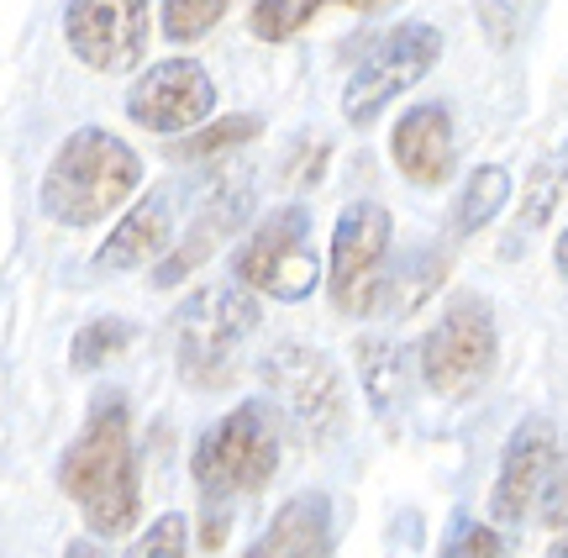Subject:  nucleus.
<instances>
[{"instance_id":"obj_12","label":"nucleus","mask_w":568,"mask_h":558,"mask_svg":"<svg viewBox=\"0 0 568 558\" xmlns=\"http://www.w3.org/2000/svg\"><path fill=\"white\" fill-rule=\"evenodd\" d=\"M558 433H552V422L542 416H527L506 443V458H500V479H495V490H489V511L495 521H521L542 500V485H548L552 464H558Z\"/></svg>"},{"instance_id":"obj_21","label":"nucleus","mask_w":568,"mask_h":558,"mask_svg":"<svg viewBox=\"0 0 568 558\" xmlns=\"http://www.w3.org/2000/svg\"><path fill=\"white\" fill-rule=\"evenodd\" d=\"M226 6H232V0H163V38L169 42L205 38V32L226 17Z\"/></svg>"},{"instance_id":"obj_16","label":"nucleus","mask_w":568,"mask_h":558,"mask_svg":"<svg viewBox=\"0 0 568 558\" xmlns=\"http://www.w3.org/2000/svg\"><path fill=\"white\" fill-rule=\"evenodd\" d=\"M169 227H174L169 195H163V190H153L142 206L126 211L122 227L105 237L101 270H142V264H153V258L169 248Z\"/></svg>"},{"instance_id":"obj_7","label":"nucleus","mask_w":568,"mask_h":558,"mask_svg":"<svg viewBox=\"0 0 568 558\" xmlns=\"http://www.w3.org/2000/svg\"><path fill=\"white\" fill-rule=\"evenodd\" d=\"M437 53H443V38L426 21H406L385 38H374V48L358 59V69H353V80L343 90V116L353 126H368L395 95H406L410 84L422 80L437 63Z\"/></svg>"},{"instance_id":"obj_6","label":"nucleus","mask_w":568,"mask_h":558,"mask_svg":"<svg viewBox=\"0 0 568 558\" xmlns=\"http://www.w3.org/2000/svg\"><path fill=\"white\" fill-rule=\"evenodd\" d=\"M258 374H264L268 395L295 416V427H301L311 443H332V437L343 433L347 390H343V374L332 369L326 353L305 348V343H280V348L258 364Z\"/></svg>"},{"instance_id":"obj_1","label":"nucleus","mask_w":568,"mask_h":558,"mask_svg":"<svg viewBox=\"0 0 568 558\" xmlns=\"http://www.w3.org/2000/svg\"><path fill=\"white\" fill-rule=\"evenodd\" d=\"M59 485L84 506V521L101 538H126L138 521V464H132V412L126 395L105 390L90 406L84 433L69 443L59 464Z\"/></svg>"},{"instance_id":"obj_5","label":"nucleus","mask_w":568,"mask_h":558,"mask_svg":"<svg viewBox=\"0 0 568 558\" xmlns=\"http://www.w3.org/2000/svg\"><path fill=\"white\" fill-rule=\"evenodd\" d=\"M495 358H500V332H495V311L479 295H458L437 316V327L422 337L426 385L447 400H464L479 390L495 374Z\"/></svg>"},{"instance_id":"obj_24","label":"nucleus","mask_w":568,"mask_h":558,"mask_svg":"<svg viewBox=\"0 0 568 558\" xmlns=\"http://www.w3.org/2000/svg\"><path fill=\"white\" fill-rule=\"evenodd\" d=\"M506 542L495 527H479V521H458L453 527V542L443 548V558H500Z\"/></svg>"},{"instance_id":"obj_15","label":"nucleus","mask_w":568,"mask_h":558,"mask_svg":"<svg viewBox=\"0 0 568 558\" xmlns=\"http://www.w3.org/2000/svg\"><path fill=\"white\" fill-rule=\"evenodd\" d=\"M247 206H253V190L247 185H226L211 195V206L190 222V232L180 237V248H174V258H163L159 264V285H180L184 274L195 270L201 258H211L216 253V243H222L226 232H237L243 227V216Z\"/></svg>"},{"instance_id":"obj_31","label":"nucleus","mask_w":568,"mask_h":558,"mask_svg":"<svg viewBox=\"0 0 568 558\" xmlns=\"http://www.w3.org/2000/svg\"><path fill=\"white\" fill-rule=\"evenodd\" d=\"M548 558H568V538H558V542H552V548H548Z\"/></svg>"},{"instance_id":"obj_27","label":"nucleus","mask_w":568,"mask_h":558,"mask_svg":"<svg viewBox=\"0 0 568 558\" xmlns=\"http://www.w3.org/2000/svg\"><path fill=\"white\" fill-rule=\"evenodd\" d=\"M552 195H558V180L542 190V174H537V185H531V201H527V227H542L552 216Z\"/></svg>"},{"instance_id":"obj_3","label":"nucleus","mask_w":568,"mask_h":558,"mask_svg":"<svg viewBox=\"0 0 568 558\" xmlns=\"http://www.w3.org/2000/svg\"><path fill=\"white\" fill-rule=\"evenodd\" d=\"M258 327V301L253 290L232 285H205L195 290L180 311H174V364L190 385L216 390L232 379L237 348L247 343V332Z\"/></svg>"},{"instance_id":"obj_23","label":"nucleus","mask_w":568,"mask_h":558,"mask_svg":"<svg viewBox=\"0 0 568 558\" xmlns=\"http://www.w3.org/2000/svg\"><path fill=\"white\" fill-rule=\"evenodd\" d=\"M126 558H184V517L180 511L159 517L138 542H132V554Z\"/></svg>"},{"instance_id":"obj_20","label":"nucleus","mask_w":568,"mask_h":558,"mask_svg":"<svg viewBox=\"0 0 568 558\" xmlns=\"http://www.w3.org/2000/svg\"><path fill=\"white\" fill-rule=\"evenodd\" d=\"M132 322H122V316H101V322H90V327L74 337V348H69V364L74 369H101L111 353H122L126 343H132Z\"/></svg>"},{"instance_id":"obj_2","label":"nucleus","mask_w":568,"mask_h":558,"mask_svg":"<svg viewBox=\"0 0 568 558\" xmlns=\"http://www.w3.org/2000/svg\"><path fill=\"white\" fill-rule=\"evenodd\" d=\"M138 185H142L138 153L105 126H80V132L63 138V148L53 153V164L42 174V211L59 227H90V222L111 216L116 206H126Z\"/></svg>"},{"instance_id":"obj_4","label":"nucleus","mask_w":568,"mask_h":558,"mask_svg":"<svg viewBox=\"0 0 568 558\" xmlns=\"http://www.w3.org/2000/svg\"><path fill=\"white\" fill-rule=\"evenodd\" d=\"M280 469V422L264 400H247L226 412L195 443V479L216 506L232 496H258Z\"/></svg>"},{"instance_id":"obj_9","label":"nucleus","mask_w":568,"mask_h":558,"mask_svg":"<svg viewBox=\"0 0 568 558\" xmlns=\"http://www.w3.org/2000/svg\"><path fill=\"white\" fill-rule=\"evenodd\" d=\"M385 253H389V211L374 201H353L337 216L332 232V306L347 316H364L379 306L385 285Z\"/></svg>"},{"instance_id":"obj_10","label":"nucleus","mask_w":568,"mask_h":558,"mask_svg":"<svg viewBox=\"0 0 568 558\" xmlns=\"http://www.w3.org/2000/svg\"><path fill=\"white\" fill-rule=\"evenodd\" d=\"M63 38L95 74H126L148 48V0H69Z\"/></svg>"},{"instance_id":"obj_19","label":"nucleus","mask_w":568,"mask_h":558,"mask_svg":"<svg viewBox=\"0 0 568 558\" xmlns=\"http://www.w3.org/2000/svg\"><path fill=\"white\" fill-rule=\"evenodd\" d=\"M326 0H253V38L264 42H290L295 32L311 27V17L322 11Z\"/></svg>"},{"instance_id":"obj_8","label":"nucleus","mask_w":568,"mask_h":558,"mask_svg":"<svg viewBox=\"0 0 568 558\" xmlns=\"http://www.w3.org/2000/svg\"><path fill=\"white\" fill-rule=\"evenodd\" d=\"M232 274L258 295L305 301L322 280V264H316V248H311V216L301 206H284L268 222H258V232L232 258Z\"/></svg>"},{"instance_id":"obj_25","label":"nucleus","mask_w":568,"mask_h":558,"mask_svg":"<svg viewBox=\"0 0 568 558\" xmlns=\"http://www.w3.org/2000/svg\"><path fill=\"white\" fill-rule=\"evenodd\" d=\"M537 517H542V527H568V454L552 464L542 500H537Z\"/></svg>"},{"instance_id":"obj_14","label":"nucleus","mask_w":568,"mask_h":558,"mask_svg":"<svg viewBox=\"0 0 568 558\" xmlns=\"http://www.w3.org/2000/svg\"><path fill=\"white\" fill-rule=\"evenodd\" d=\"M247 558H332V500L295 496L290 506H280Z\"/></svg>"},{"instance_id":"obj_22","label":"nucleus","mask_w":568,"mask_h":558,"mask_svg":"<svg viewBox=\"0 0 568 558\" xmlns=\"http://www.w3.org/2000/svg\"><path fill=\"white\" fill-rule=\"evenodd\" d=\"M247 138H258V116H226V122H205L201 132L184 138L174 153H180V159H216V153L247 143Z\"/></svg>"},{"instance_id":"obj_28","label":"nucleus","mask_w":568,"mask_h":558,"mask_svg":"<svg viewBox=\"0 0 568 558\" xmlns=\"http://www.w3.org/2000/svg\"><path fill=\"white\" fill-rule=\"evenodd\" d=\"M63 558H105V554H101V542L74 538V542H69V554H63Z\"/></svg>"},{"instance_id":"obj_13","label":"nucleus","mask_w":568,"mask_h":558,"mask_svg":"<svg viewBox=\"0 0 568 558\" xmlns=\"http://www.w3.org/2000/svg\"><path fill=\"white\" fill-rule=\"evenodd\" d=\"M389 153H395V164H400L410 185H447V174H453V122H447L443 105L406 111L389 132Z\"/></svg>"},{"instance_id":"obj_26","label":"nucleus","mask_w":568,"mask_h":558,"mask_svg":"<svg viewBox=\"0 0 568 558\" xmlns=\"http://www.w3.org/2000/svg\"><path fill=\"white\" fill-rule=\"evenodd\" d=\"M527 6H531V0H479V17H485L489 38H495V42H516Z\"/></svg>"},{"instance_id":"obj_29","label":"nucleus","mask_w":568,"mask_h":558,"mask_svg":"<svg viewBox=\"0 0 568 558\" xmlns=\"http://www.w3.org/2000/svg\"><path fill=\"white\" fill-rule=\"evenodd\" d=\"M347 11H389V6H400V0H337Z\"/></svg>"},{"instance_id":"obj_18","label":"nucleus","mask_w":568,"mask_h":558,"mask_svg":"<svg viewBox=\"0 0 568 558\" xmlns=\"http://www.w3.org/2000/svg\"><path fill=\"white\" fill-rule=\"evenodd\" d=\"M358 369H364V385H368V400L389 412L400 390H406V353L385 343V337H364L358 343Z\"/></svg>"},{"instance_id":"obj_30","label":"nucleus","mask_w":568,"mask_h":558,"mask_svg":"<svg viewBox=\"0 0 568 558\" xmlns=\"http://www.w3.org/2000/svg\"><path fill=\"white\" fill-rule=\"evenodd\" d=\"M558 274H564V280H568V232H564V237H558Z\"/></svg>"},{"instance_id":"obj_17","label":"nucleus","mask_w":568,"mask_h":558,"mask_svg":"<svg viewBox=\"0 0 568 558\" xmlns=\"http://www.w3.org/2000/svg\"><path fill=\"white\" fill-rule=\"evenodd\" d=\"M506 201H510V174L500 164H479L464 180V201L453 211V232H458V237H474L479 227H489V222L500 216Z\"/></svg>"},{"instance_id":"obj_11","label":"nucleus","mask_w":568,"mask_h":558,"mask_svg":"<svg viewBox=\"0 0 568 558\" xmlns=\"http://www.w3.org/2000/svg\"><path fill=\"white\" fill-rule=\"evenodd\" d=\"M216 105V84L195 59H169L126 90V116L148 132H190Z\"/></svg>"}]
</instances>
